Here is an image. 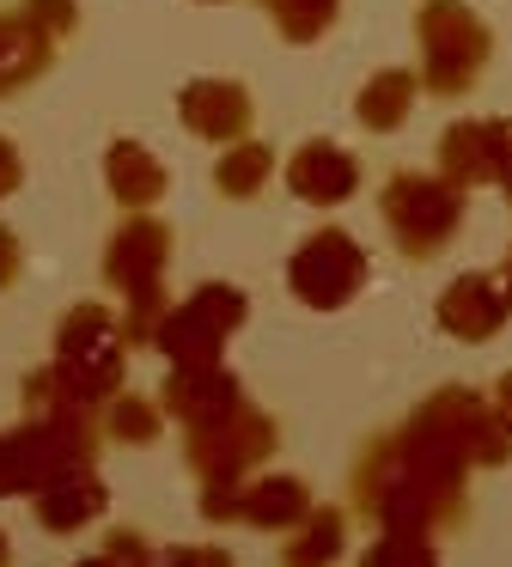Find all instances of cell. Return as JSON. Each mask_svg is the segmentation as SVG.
I'll use <instances>...</instances> for the list:
<instances>
[{
	"label": "cell",
	"mask_w": 512,
	"mask_h": 567,
	"mask_svg": "<svg viewBox=\"0 0 512 567\" xmlns=\"http://www.w3.org/2000/svg\"><path fill=\"white\" fill-rule=\"evenodd\" d=\"M171 226L146 220V214H129V220L110 233V250H104V281L129 299V318H122V342L141 348L153 342L158 318L171 311L165 299V262H171Z\"/></svg>",
	"instance_id": "6da1fadb"
},
{
	"label": "cell",
	"mask_w": 512,
	"mask_h": 567,
	"mask_svg": "<svg viewBox=\"0 0 512 567\" xmlns=\"http://www.w3.org/2000/svg\"><path fill=\"white\" fill-rule=\"evenodd\" d=\"M414 38H421V92L427 99H458L482 80L494 55V31L463 7V0H421L414 7Z\"/></svg>",
	"instance_id": "7a4b0ae2"
},
{
	"label": "cell",
	"mask_w": 512,
	"mask_h": 567,
	"mask_svg": "<svg viewBox=\"0 0 512 567\" xmlns=\"http://www.w3.org/2000/svg\"><path fill=\"white\" fill-rule=\"evenodd\" d=\"M378 208H385V226L397 238V250L409 262H433L439 250L458 238L463 208H470V189L446 184V177H421V172H397L385 189H378Z\"/></svg>",
	"instance_id": "3957f363"
},
{
	"label": "cell",
	"mask_w": 512,
	"mask_h": 567,
	"mask_svg": "<svg viewBox=\"0 0 512 567\" xmlns=\"http://www.w3.org/2000/svg\"><path fill=\"white\" fill-rule=\"evenodd\" d=\"M122 354H129L122 318H110V306H73L55 330V360H49V367H55V379L68 384L80 403L104 409L122 384Z\"/></svg>",
	"instance_id": "277c9868"
},
{
	"label": "cell",
	"mask_w": 512,
	"mask_h": 567,
	"mask_svg": "<svg viewBox=\"0 0 512 567\" xmlns=\"http://www.w3.org/2000/svg\"><path fill=\"white\" fill-rule=\"evenodd\" d=\"M275 415H263V409L250 403V396H238L232 409H219L214 421H202V427H183V452H190V470L202 482H244L256 464H263L268 452H275Z\"/></svg>",
	"instance_id": "5b68a950"
},
{
	"label": "cell",
	"mask_w": 512,
	"mask_h": 567,
	"mask_svg": "<svg viewBox=\"0 0 512 567\" xmlns=\"http://www.w3.org/2000/svg\"><path fill=\"white\" fill-rule=\"evenodd\" d=\"M244 318H250V299L226 281H207V287H195L183 306H171L165 318H158L153 342L165 348L171 367H219V354H226L232 330H238Z\"/></svg>",
	"instance_id": "8992f818"
},
{
	"label": "cell",
	"mask_w": 512,
	"mask_h": 567,
	"mask_svg": "<svg viewBox=\"0 0 512 567\" xmlns=\"http://www.w3.org/2000/svg\"><path fill=\"white\" fill-rule=\"evenodd\" d=\"M287 281L311 311H341L366 287V250L354 245V233L324 226V233H311L299 250H293Z\"/></svg>",
	"instance_id": "52a82bcc"
},
{
	"label": "cell",
	"mask_w": 512,
	"mask_h": 567,
	"mask_svg": "<svg viewBox=\"0 0 512 567\" xmlns=\"http://www.w3.org/2000/svg\"><path fill=\"white\" fill-rule=\"evenodd\" d=\"M311 513V488L299 476H256V482H207L202 488V518L219 525V518H244L256 530H293Z\"/></svg>",
	"instance_id": "ba28073f"
},
{
	"label": "cell",
	"mask_w": 512,
	"mask_h": 567,
	"mask_svg": "<svg viewBox=\"0 0 512 567\" xmlns=\"http://www.w3.org/2000/svg\"><path fill=\"white\" fill-rule=\"evenodd\" d=\"M512 159V123L506 116H482V123H451L439 135V177L458 189L475 184H500Z\"/></svg>",
	"instance_id": "9c48e42d"
},
{
	"label": "cell",
	"mask_w": 512,
	"mask_h": 567,
	"mask_svg": "<svg viewBox=\"0 0 512 567\" xmlns=\"http://www.w3.org/2000/svg\"><path fill=\"white\" fill-rule=\"evenodd\" d=\"M512 318V287L500 275H458L439 293V323L458 342H494Z\"/></svg>",
	"instance_id": "30bf717a"
},
{
	"label": "cell",
	"mask_w": 512,
	"mask_h": 567,
	"mask_svg": "<svg viewBox=\"0 0 512 567\" xmlns=\"http://www.w3.org/2000/svg\"><path fill=\"white\" fill-rule=\"evenodd\" d=\"M177 116L190 135L202 141H219V147H238L244 135H250V92L238 86V80H190V86L177 92Z\"/></svg>",
	"instance_id": "8fae6325"
},
{
	"label": "cell",
	"mask_w": 512,
	"mask_h": 567,
	"mask_svg": "<svg viewBox=\"0 0 512 567\" xmlns=\"http://www.w3.org/2000/svg\"><path fill=\"white\" fill-rule=\"evenodd\" d=\"M287 189L311 208H341V202L360 189V159L336 141H305L287 159Z\"/></svg>",
	"instance_id": "7c38bea8"
},
{
	"label": "cell",
	"mask_w": 512,
	"mask_h": 567,
	"mask_svg": "<svg viewBox=\"0 0 512 567\" xmlns=\"http://www.w3.org/2000/svg\"><path fill=\"white\" fill-rule=\"evenodd\" d=\"M49 62H55V38H49L24 7L0 13V99H12V92H24L31 80H43Z\"/></svg>",
	"instance_id": "4fadbf2b"
},
{
	"label": "cell",
	"mask_w": 512,
	"mask_h": 567,
	"mask_svg": "<svg viewBox=\"0 0 512 567\" xmlns=\"http://www.w3.org/2000/svg\"><path fill=\"white\" fill-rule=\"evenodd\" d=\"M104 506H110V494H104V482L92 476V464L61 470V476H49L43 488H37V518H43L49 537H68V530L92 525Z\"/></svg>",
	"instance_id": "5bb4252c"
},
{
	"label": "cell",
	"mask_w": 512,
	"mask_h": 567,
	"mask_svg": "<svg viewBox=\"0 0 512 567\" xmlns=\"http://www.w3.org/2000/svg\"><path fill=\"white\" fill-rule=\"evenodd\" d=\"M238 396L244 391L226 367H171V384L158 403H165V415H177V427H202V421H214Z\"/></svg>",
	"instance_id": "9a60e30c"
},
{
	"label": "cell",
	"mask_w": 512,
	"mask_h": 567,
	"mask_svg": "<svg viewBox=\"0 0 512 567\" xmlns=\"http://www.w3.org/2000/svg\"><path fill=\"white\" fill-rule=\"evenodd\" d=\"M104 177H110V196L122 202L129 214H146L158 196L171 189V177H165V165L153 159V153L141 147V141H110V153H104Z\"/></svg>",
	"instance_id": "2e32d148"
},
{
	"label": "cell",
	"mask_w": 512,
	"mask_h": 567,
	"mask_svg": "<svg viewBox=\"0 0 512 567\" xmlns=\"http://www.w3.org/2000/svg\"><path fill=\"white\" fill-rule=\"evenodd\" d=\"M414 99H421V80H414L409 68H385V74H372L360 86L354 116H360V128H372V135H397V128L409 123Z\"/></svg>",
	"instance_id": "e0dca14e"
},
{
	"label": "cell",
	"mask_w": 512,
	"mask_h": 567,
	"mask_svg": "<svg viewBox=\"0 0 512 567\" xmlns=\"http://www.w3.org/2000/svg\"><path fill=\"white\" fill-rule=\"evenodd\" d=\"M348 543V513L341 506H311L293 525V537L280 543V567H329Z\"/></svg>",
	"instance_id": "ac0fdd59"
},
{
	"label": "cell",
	"mask_w": 512,
	"mask_h": 567,
	"mask_svg": "<svg viewBox=\"0 0 512 567\" xmlns=\"http://www.w3.org/2000/svg\"><path fill=\"white\" fill-rule=\"evenodd\" d=\"M268 172H275V153H268L263 141H238V147L219 153L214 189H219V196H232V202H250L256 189L268 184Z\"/></svg>",
	"instance_id": "d6986e66"
},
{
	"label": "cell",
	"mask_w": 512,
	"mask_h": 567,
	"mask_svg": "<svg viewBox=\"0 0 512 567\" xmlns=\"http://www.w3.org/2000/svg\"><path fill=\"white\" fill-rule=\"evenodd\" d=\"M263 13L275 19V31L287 43H311V38H324V31L336 25L341 0H263Z\"/></svg>",
	"instance_id": "ffe728a7"
},
{
	"label": "cell",
	"mask_w": 512,
	"mask_h": 567,
	"mask_svg": "<svg viewBox=\"0 0 512 567\" xmlns=\"http://www.w3.org/2000/svg\"><path fill=\"white\" fill-rule=\"evenodd\" d=\"M98 433H116L129 445H153L165 433V421H158V409L146 396H110L104 415H98Z\"/></svg>",
	"instance_id": "44dd1931"
},
{
	"label": "cell",
	"mask_w": 512,
	"mask_h": 567,
	"mask_svg": "<svg viewBox=\"0 0 512 567\" xmlns=\"http://www.w3.org/2000/svg\"><path fill=\"white\" fill-rule=\"evenodd\" d=\"M360 567H439L433 537H409V530H385L372 549L360 555Z\"/></svg>",
	"instance_id": "7402d4cb"
},
{
	"label": "cell",
	"mask_w": 512,
	"mask_h": 567,
	"mask_svg": "<svg viewBox=\"0 0 512 567\" xmlns=\"http://www.w3.org/2000/svg\"><path fill=\"white\" fill-rule=\"evenodd\" d=\"M19 7H24V13H31L37 25H43L49 38H55V43L68 38L73 25H80V7H73V0H19Z\"/></svg>",
	"instance_id": "603a6c76"
},
{
	"label": "cell",
	"mask_w": 512,
	"mask_h": 567,
	"mask_svg": "<svg viewBox=\"0 0 512 567\" xmlns=\"http://www.w3.org/2000/svg\"><path fill=\"white\" fill-rule=\"evenodd\" d=\"M146 567H232V555L214 549V543H195V549H165V555H153Z\"/></svg>",
	"instance_id": "cb8c5ba5"
},
{
	"label": "cell",
	"mask_w": 512,
	"mask_h": 567,
	"mask_svg": "<svg viewBox=\"0 0 512 567\" xmlns=\"http://www.w3.org/2000/svg\"><path fill=\"white\" fill-rule=\"evenodd\" d=\"M19 177H24V165H19V147H12L7 135H0V202L19 189Z\"/></svg>",
	"instance_id": "d4e9b609"
},
{
	"label": "cell",
	"mask_w": 512,
	"mask_h": 567,
	"mask_svg": "<svg viewBox=\"0 0 512 567\" xmlns=\"http://www.w3.org/2000/svg\"><path fill=\"white\" fill-rule=\"evenodd\" d=\"M19 262H24V257H19V238H12L7 226H0V293H7L12 281H19Z\"/></svg>",
	"instance_id": "484cf974"
},
{
	"label": "cell",
	"mask_w": 512,
	"mask_h": 567,
	"mask_svg": "<svg viewBox=\"0 0 512 567\" xmlns=\"http://www.w3.org/2000/svg\"><path fill=\"white\" fill-rule=\"evenodd\" d=\"M494 415L506 421V433H512V372H506V379L494 384Z\"/></svg>",
	"instance_id": "4316f807"
},
{
	"label": "cell",
	"mask_w": 512,
	"mask_h": 567,
	"mask_svg": "<svg viewBox=\"0 0 512 567\" xmlns=\"http://www.w3.org/2000/svg\"><path fill=\"white\" fill-rule=\"evenodd\" d=\"M0 567H12V543H7V530H0Z\"/></svg>",
	"instance_id": "83f0119b"
},
{
	"label": "cell",
	"mask_w": 512,
	"mask_h": 567,
	"mask_svg": "<svg viewBox=\"0 0 512 567\" xmlns=\"http://www.w3.org/2000/svg\"><path fill=\"white\" fill-rule=\"evenodd\" d=\"M500 189H506V202H512V159H506V172H500Z\"/></svg>",
	"instance_id": "f1b7e54d"
},
{
	"label": "cell",
	"mask_w": 512,
	"mask_h": 567,
	"mask_svg": "<svg viewBox=\"0 0 512 567\" xmlns=\"http://www.w3.org/2000/svg\"><path fill=\"white\" fill-rule=\"evenodd\" d=\"M500 281H506V287H512V250H506V269H500Z\"/></svg>",
	"instance_id": "f546056e"
},
{
	"label": "cell",
	"mask_w": 512,
	"mask_h": 567,
	"mask_svg": "<svg viewBox=\"0 0 512 567\" xmlns=\"http://www.w3.org/2000/svg\"><path fill=\"white\" fill-rule=\"evenodd\" d=\"M202 7H214V0H202Z\"/></svg>",
	"instance_id": "4dcf8cb0"
}]
</instances>
